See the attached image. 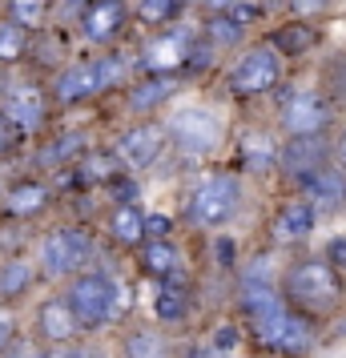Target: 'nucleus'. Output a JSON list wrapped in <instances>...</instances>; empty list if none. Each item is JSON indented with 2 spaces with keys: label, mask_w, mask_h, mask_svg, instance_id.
<instances>
[{
  "label": "nucleus",
  "mask_w": 346,
  "mask_h": 358,
  "mask_svg": "<svg viewBox=\"0 0 346 358\" xmlns=\"http://www.w3.org/2000/svg\"><path fill=\"white\" fill-rule=\"evenodd\" d=\"M286 294H290L294 306L322 314V310H330L338 302L343 282H338V270H330L326 262H298L286 274Z\"/></svg>",
  "instance_id": "f257e3e1"
},
{
  "label": "nucleus",
  "mask_w": 346,
  "mask_h": 358,
  "mask_svg": "<svg viewBox=\"0 0 346 358\" xmlns=\"http://www.w3.org/2000/svg\"><path fill=\"white\" fill-rule=\"evenodd\" d=\"M238 201H242L238 178H230V173H210V178L198 181V189L189 197V222L194 226H226L233 213H238Z\"/></svg>",
  "instance_id": "f03ea898"
},
{
  "label": "nucleus",
  "mask_w": 346,
  "mask_h": 358,
  "mask_svg": "<svg viewBox=\"0 0 346 358\" xmlns=\"http://www.w3.org/2000/svg\"><path fill=\"white\" fill-rule=\"evenodd\" d=\"M65 302L81 326H101L117 314V282L109 274H81L69 286Z\"/></svg>",
  "instance_id": "7ed1b4c3"
},
{
  "label": "nucleus",
  "mask_w": 346,
  "mask_h": 358,
  "mask_svg": "<svg viewBox=\"0 0 346 358\" xmlns=\"http://www.w3.org/2000/svg\"><path fill=\"white\" fill-rule=\"evenodd\" d=\"M278 81H282V52L274 45H258L230 73V93L233 97H258V93H270Z\"/></svg>",
  "instance_id": "20e7f679"
},
{
  "label": "nucleus",
  "mask_w": 346,
  "mask_h": 358,
  "mask_svg": "<svg viewBox=\"0 0 346 358\" xmlns=\"http://www.w3.org/2000/svg\"><path fill=\"white\" fill-rule=\"evenodd\" d=\"M93 262V238L85 229H52L41 245V270L52 278L77 274Z\"/></svg>",
  "instance_id": "39448f33"
},
{
  "label": "nucleus",
  "mask_w": 346,
  "mask_h": 358,
  "mask_svg": "<svg viewBox=\"0 0 346 358\" xmlns=\"http://www.w3.org/2000/svg\"><path fill=\"white\" fill-rule=\"evenodd\" d=\"M165 137L182 149V153L201 157V153H214L217 149L222 125H217V117L206 113V109H182V113H173V121L165 125Z\"/></svg>",
  "instance_id": "423d86ee"
},
{
  "label": "nucleus",
  "mask_w": 346,
  "mask_h": 358,
  "mask_svg": "<svg viewBox=\"0 0 346 358\" xmlns=\"http://www.w3.org/2000/svg\"><path fill=\"white\" fill-rule=\"evenodd\" d=\"M330 125V101L314 89H290L282 93V129L290 137H310Z\"/></svg>",
  "instance_id": "0eeeda50"
},
{
  "label": "nucleus",
  "mask_w": 346,
  "mask_h": 358,
  "mask_svg": "<svg viewBox=\"0 0 346 358\" xmlns=\"http://www.w3.org/2000/svg\"><path fill=\"white\" fill-rule=\"evenodd\" d=\"M189 45H194V33H189V29H165V33H157L153 41H145L137 65L145 69V73H153V77H169L173 69L185 65Z\"/></svg>",
  "instance_id": "6e6552de"
},
{
  "label": "nucleus",
  "mask_w": 346,
  "mask_h": 358,
  "mask_svg": "<svg viewBox=\"0 0 346 358\" xmlns=\"http://www.w3.org/2000/svg\"><path fill=\"white\" fill-rule=\"evenodd\" d=\"M4 89V101H0V113L4 121L20 133H36L45 125V93L36 89L33 81H13L0 85Z\"/></svg>",
  "instance_id": "1a4fd4ad"
},
{
  "label": "nucleus",
  "mask_w": 346,
  "mask_h": 358,
  "mask_svg": "<svg viewBox=\"0 0 346 358\" xmlns=\"http://www.w3.org/2000/svg\"><path fill=\"white\" fill-rule=\"evenodd\" d=\"M302 194H306V206L322 213H334L346 206V173L334 169V165H318L314 173L302 178Z\"/></svg>",
  "instance_id": "9d476101"
},
{
  "label": "nucleus",
  "mask_w": 346,
  "mask_h": 358,
  "mask_svg": "<svg viewBox=\"0 0 346 358\" xmlns=\"http://www.w3.org/2000/svg\"><path fill=\"white\" fill-rule=\"evenodd\" d=\"M125 29V4L121 0H89L81 13V33L93 45H109Z\"/></svg>",
  "instance_id": "9b49d317"
},
{
  "label": "nucleus",
  "mask_w": 346,
  "mask_h": 358,
  "mask_svg": "<svg viewBox=\"0 0 346 358\" xmlns=\"http://www.w3.org/2000/svg\"><path fill=\"white\" fill-rule=\"evenodd\" d=\"M326 141L318 137V133H310V137H290V145L278 149V162L282 169H286V178L302 181L306 173H314L318 165H326Z\"/></svg>",
  "instance_id": "f8f14e48"
},
{
  "label": "nucleus",
  "mask_w": 346,
  "mask_h": 358,
  "mask_svg": "<svg viewBox=\"0 0 346 358\" xmlns=\"http://www.w3.org/2000/svg\"><path fill=\"white\" fill-rule=\"evenodd\" d=\"M161 141H165V129L137 125V129H129L117 141V157L125 165H133V169H149V165L157 162V153H161Z\"/></svg>",
  "instance_id": "ddd939ff"
},
{
  "label": "nucleus",
  "mask_w": 346,
  "mask_h": 358,
  "mask_svg": "<svg viewBox=\"0 0 346 358\" xmlns=\"http://www.w3.org/2000/svg\"><path fill=\"white\" fill-rule=\"evenodd\" d=\"M270 298H278L274 282H270V258H254L242 270V286H238V302L246 314H254L258 306H266Z\"/></svg>",
  "instance_id": "4468645a"
},
{
  "label": "nucleus",
  "mask_w": 346,
  "mask_h": 358,
  "mask_svg": "<svg viewBox=\"0 0 346 358\" xmlns=\"http://www.w3.org/2000/svg\"><path fill=\"white\" fill-rule=\"evenodd\" d=\"M36 326H41V334L49 342H73L77 338V314L69 310V302H45V306L36 310Z\"/></svg>",
  "instance_id": "2eb2a0df"
},
{
  "label": "nucleus",
  "mask_w": 346,
  "mask_h": 358,
  "mask_svg": "<svg viewBox=\"0 0 346 358\" xmlns=\"http://www.w3.org/2000/svg\"><path fill=\"white\" fill-rule=\"evenodd\" d=\"M57 101L61 105H77V101H89L97 93V77H93V65L81 61V65H69L61 77H57Z\"/></svg>",
  "instance_id": "dca6fc26"
},
{
  "label": "nucleus",
  "mask_w": 346,
  "mask_h": 358,
  "mask_svg": "<svg viewBox=\"0 0 346 358\" xmlns=\"http://www.w3.org/2000/svg\"><path fill=\"white\" fill-rule=\"evenodd\" d=\"M238 153H242V162H246L250 169H258V173H266V169L278 165V145H274L270 133H262V129L242 133V137H238Z\"/></svg>",
  "instance_id": "f3484780"
},
{
  "label": "nucleus",
  "mask_w": 346,
  "mask_h": 358,
  "mask_svg": "<svg viewBox=\"0 0 346 358\" xmlns=\"http://www.w3.org/2000/svg\"><path fill=\"white\" fill-rule=\"evenodd\" d=\"M189 314V298H185V286L178 274H165V290L157 294V318L161 322H185Z\"/></svg>",
  "instance_id": "a211bd4d"
},
{
  "label": "nucleus",
  "mask_w": 346,
  "mask_h": 358,
  "mask_svg": "<svg viewBox=\"0 0 346 358\" xmlns=\"http://www.w3.org/2000/svg\"><path fill=\"white\" fill-rule=\"evenodd\" d=\"M141 270L153 278H165L178 270V245L161 242V238H153V242L141 245Z\"/></svg>",
  "instance_id": "6ab92c4d"
},
{
  "label": "nucleus",
  "mask_w": 346,
  "mask_h": 358,
  "mask_svg": "<svg viewBox=\"0 0 346 358\" xmlns=\"http://www.w3.org/2000/svg\"><path fill=\"white\" fill-rule=\"evenodd\" d=\"M45 201H49V185L24 181V185H17V189L8 194V213H13V217H33L36 210H45Z\"/></svg>",
  "instance_id": "aec40b11"
},
{
  "label": "nucleus",
  "mask_w": 346,
  "mask_h": 358,
  "mask_svg": "<svg viewBox=\"0 0 346 358\" xmlns=\"http://www.w3.org/2000/svg\"><path fill=\"white\" fill-rule=\"evenodd\" d=\"M169 93H173V81H169V77H153V81H141L137 89H129V105L137 113H149V109L165 105Z\"/></svg>",
  "instance_id": "412c9836"
},
{
  "label": "nucleus",
  "mask_w": 346,
  "mask_h": 358,
  "mask_svg": "<svg viewBox=\"0 0 346 358\" xmlns=\"http://www.w3.org/2000/svg\"><path fill=\"white\" fill-rule=\"evenodd\" d=\"M310 346H314V322L302 318V314H290V318H286V330H282V338H278V350L302 355V350H310Z\"/></svg>",
  "instance_id": "4be33fe9"
},
{
  "label": "nucleus",
  "mask_w": 346,
  "mask_h": 358,
  "mask_svg": "<svg viewBox=\"0 0 346 358\" xmlns=\"http://www.w3.org/2000/svg\"><path fill=\"white\" fill-rule=\"evenodd\" d=\"M81 149H85V137H81V133H65V137H57L52 145H45V149H41V157H36V165H45V169H57V165L73 162V157H77Z\"/></svg>",
  "instance_id": "5701e85b"
},
{
  "label": "nucleus",
  "mask_w": 346,
  "mask_h": 358,
  "mask_svg": "<svg viewBox=\"0 0 346 358\" xmlns=\"http://www.w3.org/2000/svg\"><path fill=\"white\" fill-rule=\"evenodd\" d=\"M310 229H314V210L306 206V201H290V206L282 210V217H278L282 238H306Z\"/></svg>",
  "instance_id": "b1692460"
},
{
  "label": "nucleus",
  "mask_w": 346,
  "mask_h": 358,
  "mask_svg": "<svg viewBox=\"0 0 346 358\" xmlns=\"http://www.w3.org/2000/svg\"><path fill=\"white\" fill-rule=\"evenodd\" d=\"M33 286V266L29 262H8L0 266V298H20Z\"/></svg>",
  "instance_id": "393cba45"
},
{
  "label": "nucleus",
  "mask_w": 346,
  "mask_h": 358,
  "mask_svg": "<svg viewBox=\"0 0 346 358\" xmlns=\"http://www.w3.org/2000/svg\"><path fill=\"white\" fill-rule=\"evenodd\" d=\"M113 238L117 242H141L145 238V213L137 210V206H121L113 217Z\"/></svg>",
  "instance_id": "a878e982"
},
{
  "label": "nucleus",
  "mask_w": 346,
  "mask_h": 358,
  "mask_svg": "<svg viewBox=\"0 0 346 358\" xmlns=\"http://www.w3.org/2000/svg\"><path fill=\"white\" fill-rule=\"evenodd\" d=\"M165 338L153 334V330H133L125 338V358H165Z\"/></svg>",
  "instance_id": "bb28decb"
},
{
  "label": "nucleus",
  "mask_w": 346,
  "mask_h": 358,
  "mask_svg": "<svg viewBox=\"0 0 346 358\" xmlns=\"http://www.w3.org/2000/svg\"><path fill=\"white\" fill-rule=\"evenodd\" d=\"M314 41H318V33H314L310 24H290V29H282V33L274 36V49L286 52V57H298L302 49H310Z\"/></svg>",
  "instance_id": "cd10ccee"
},
{
  "label": "nucleus",
  "mask_w": 346,
  "mask_h": 358,
  "mask_svg": "<svg viewBox=\"0 0 346 358\" xmlns=\"http://www.w3.org/2000/svg\"><path fill=\"white\" fill-rule=\"evenodd\" d=\"M24 49H29V29H20L17 20L0 24V61L8 65V61L24 57Z\"/></svg>",
  "instance_id": "c85d7f7f"
},
{
  "label": "nucleus",
  "mask_w": 346,
  "mask_h": 358,
  "mask_svg": "<svg viewBox=\"0 0 346 358\" xmlns=\"http://www.w3.org/2000/svg\"><path fill=\"white\" fill-rule=\"evenodd\" d=\"M93 77H97V93L101 89H117V85L125 81V57L121 52H109V57L93 61Z\"/></svg>",
  "instance_id": "c756f323"
},
{
  "label": "nucleus",
  "mask_w": 346,
  "mask_h": 358,
  "mask_svg": "<svg viewBox=\"0 0 346 358\" xmlns=\"http://www.w3.org/2000/svg\"><path fill=\"white\" fill-rule=\"evenodd\" d=\"M52 0H8V8H13V20H17L20 29H41L45 24V13H49Z\"/></svg>",
  "instance_id": "7c9ffc66"
},
{
  "label": "nucleus",
  "mask_w": 346,
  "mask_h": 358,
  "mask_svg": "<svg viewBox=\"0 0 346 358\" xmlns=\"http://www.w3.org/2000/svg\"><path fill=\"white\" fill-rule=\"evenodd\" d=\"M182 13V0H141V20L145 24H165Z\"/></svg>",
  "instance_id": "2f4dec72"
},
{
  "label": "nucleus",
  "mask_w": 346,
  "mask_h": 358,
  "mask_svg": "<svg viewBox=\"0 0 346 358\" xmlns=\"http://www.w3.org/2000/svg\"><path fill=\"white\" fill-rule=\"evenodd\" d=\"M206 33L214 36L217 45H226V49H230V45H238V41H242V24H238L233 17H222V13H217V17L206 24Z\"/></svg>",
  "instance_id": "473e14b6"
},
{
  "label": "nucleus",
  "mask_w": 346,
  "mask_h": 358,
  "mask_svg": "<svg viewBox=\"0 0 346 358\" xmlns=\"http://www.w3.org/2000/svg\"><path fill=\"white\" fill-rule=\"evenodd\" d=\"M210 346H214V350H222V355H230L233 346H238V326H222Z\"/></svg>",
  "instance_id": "72a5a7b5"
},
{
  "label": "nucleus",
  "mask_w": 346,
  "mask_h": 358,
  "mask_svg": "<svg viewBox=\"0 0 346 358\" xmlns=\"http://www.w3.org/2000/svg\"><path fill=\"white\" fill-rule=\"evenodd\" d=\"M290 8H294L298 17L306 20V17H318V13H326L330 0H290Z\"/></svg>",
  "instance_id": "f704fd0d"
},
{
  "label": "nucleus",
  "mask_w": 346,
  "mask_h": 358,
  "mask_svg": "<svg viewBox=\"0 0 346 358\" xmlns=\"http://www.w3.org/2000/svg\"><path fill=\"white\" fill-rule=\"evenodd\" d=\"M326 77H330V85H334V93L346 97V57H338V61L326 69Z\"/></svg>",
  "instance_id": "c9c22d12"
},
{
  "label": "nucleus",
  "mask_w": 346,
  "mask_h": 358,
  "mask_svg": "<svg viewBox=\"0 0 346 358\" xmlns=\"http://www.w3.org/2000/svg\"><path fill=\"white\" fill-rule=\"evenodd\" d=\"M169 234V217L161 213H145V238H165Z\"/></svg>",
  "instance_id": "e433bc0d"
},
{
  "label": "nucleus",
  "mask_w": 346,
  "mask_h": 358,
  "mask_svg": "<svg viewBox=\"0 0 346 358\" xmlns=\"http://www.w3.org/2000/svg\"><path fill=\"white\" fill-rule=\"evenodd\" d=\"M13 141H17V129H13V125L4 121V113H0V157L13 149Z\"/></svg>",
  "instance_id": "4c0bfd02"
},
{
  "label": "nucleus",
  "mask_w": 346,
  "mask_h": 358,
  "mask_svg": "<svg viewBox=\"0 0 346 358\" xmlns=\"http://www.w3.org/2000/svg\"><path fill=\"white\" fill-rule=\"evenodd\" d=\"M4 358H41V346H33V342H17Z\"/></svg>",
  "instance_id": "58836bf2"
},
{
  "label": "nucleus",
  "mask_w": 346,
  "mask_h": 358,
  "mask_svg": "<svg viewBox=\"0 0 346 358\" xmlns=\"http://www.w3.org/2000/svg\"><path fill=\"white\" fill-rule=\"evenodd\" d=\"M113 197H117V201H121V206H129L133 197H137V185H133V181H117Z\"/></svg>",
  "instance_id": "ea45409f"
},
{
  "label": "nucleus",
  "mask_w": 346,
  "mask_h": 358,
  "mask_svg": "<svg viewBox=\"0 0 346 358\" xmlns=\"http://www.w3.org/2000/svg\"><path fill=\"white\" fill-rule=\"evenodd\" d=\"M41 358H93V355L81 350V346H77V350H73V346H61V350H49V355H41Z\"/></svg>",
  "instance_id": "a19ab883"
},
{
  "label": "nucleus",
  "mask_w": 346,
  "mask_h": 358,
  "mask_svg": "<svg viewBox=\"0 0 346 358\" xmlns=\"http://www.w3.org/2000/svg\"><path fill=\"white\" fill-rule=\"evenodd\" d=\"M8 338H13V314H4V310H0V350L8 346Z\"/></svg>",
  "instance_id": "79ce46f5"
},
{
  "label": "nucleus",
  "mask_w": 346,
  "mask_h": 358,
  "mask_svg": "<svg viewBox=\"0 0 346 358\" xmlns=\"http://www.w3.org/2000/svg\"><path fill=\"white\" fill-rule=\"evenodd\" d=\"M217 262H222V266H233V242H230V238H222V242H217Z\"/></svg>",
  "instance_id": "37998d69"
},
{
  "label": "nucleus",
  "mask_w": 346,
  "mask_h": 358,
  "mask_svg": "<svg viewBox=\"0 0 346 358\" xmlns=\"http://www.w3.org/2000/svg\"><path fill=\"white\" fill-rule=\"evenodd\" d=\"M326 250H330V262H338V266L346 262V238H334V242H330Z\"/></svg>",
  "instance_id": "c03bdc74"
},
{
  "label": "nucleus",
  "mask_w": 346,
  "mask_h": 358,
  "mask_svg": "<svg viewBox=\"0 0 346 358\" xmlns=\"http://www.w3.org/2000/svg\"><path fill=\"white\" fill-rule=\"evenodd\" d=\"M230 8H233V20H254V17H258V8H250V4H238V0H233Z\"/></svg>",
  "instance_id": "a18cd8bd"
},
{
  "label": "nucleus",
  "mask_w": 346,
  "mask_h": 358,
  "mask_svg": "<svg viewBox=\"0 0 346 358\" xmlns=\"http://www.w3.org/2000/svg\"><path fill=\"white\" fill-rule=\"evenodd\" d=\"M194 358H226V355H222V350H214V346H198V350H194Z\"/></svg>",
  "instance_id": "49530a36"
},
{
  "label": "nucleus",
  "mask_w": 346,
  "mask_h": 358,
  "mask_svg": "<svg viewBox=\"0 0 346 358\" xmlns=\"http://www.w3.org/2000/svg\"><path fill=\"white\" fill-rule=\"evenodd\" d=\"M233 0H206V8H214V13H222V8H230Z\"/></svg>",
  "instance_id": "de8ad7c7"
},
{
  "label": "nucleus",
  "mask_w": 346,
  "mask_h": 358,
  "mask_svg": "<svg viewBox=\"0 0 346 358\" xmlns=\"http://www.w3.org/2000/svg\"><path fill=\"white\" fill-rule=\"evenodd\" d=\"M338 162H343V169H346V133L338 137Z\"/></svg>",
  "instance_id": "09e8293b"
},
{
  "label": "nucleus",
  "mask_w": 346,
  "mask_h": 358,
  "mask_svg": "<svg viewBox=\"0 0 346 358\" xmlns=\"http://www.w3.org/2000/svg\"><path fill=\"white\" fill-rule=\"evenodd\" d=\"M266 4H270V8H278V4H282V0H266Z\"/></svg>",
  "instance_id": "8fccbe9b"
}]
</instances>
